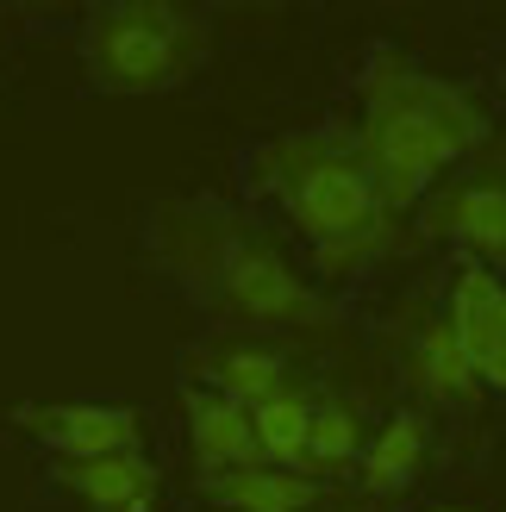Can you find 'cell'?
I'll list each match as a JSON object with an SVG mask.
<instances>
[{"instance_id": "cell-1", "label": "cell", "mask_w": 506, "mask_h": 512, "mask_svg": "<svg viewBox=\"0 0 506 512\" xmlns=\"http://www.w3.org/2000/svg\"><path fill=\"white\" fill-rule=\"evenodd\" d=\"M157 263L207 306L213 319L244 331H307L332 325V300L294 275V263L275 250L250 219H238L219 200H169L150 225Z\"/></svg>"}, {"instance_id": "cell-2", "label": "cell", "mask_w": 506, "mask_h": 512, "mask_svg": "<svg viewBox=\"0 0 506 512\" xmlns=\"http://www.w3.org/2000/svg\"><path fill=\"white\" fill-rule=\"evenodd\" d=\"M488 138L482 107L444 75H425L400 57H375L363 75V125L357 150L388 213H407L425 200L450 163H463Z\"/></svg>"}, {"instance_id": "cell-3", "label": "cell", "mask_w": 506, "mask_h": 512, "mask_svg": "<svg viewBox=\"0 0 506 512\" xmlns=\"http://www.w3.org/2000/svg\"><path fill=\"white\" fill-rule=\"evenodd\" d=\"M250 182H257L288 225L313 244L325 275H350L388 244V207L369 182V163L357 138L332 132H282L250 150Z\"/></svg>"}, {"instance_id": "cell-4", "label": "cell", "mask_w": 506, "mask_h": 512, "mask_svg": "<svg viewBox=\"0 0 506 512\" xmlns=\"http://www.w3.org/2000/svg\"><path fill=\"white\" fill-rule=\"evenodd\" d=\"M82 63L100 94H169L207 63V19L182 0H107L82 25Z\"/></svg>"}, {"instance_id": "cell-5", "label": "cell", "mask_w": 506, "mask_h": 512, "mask_svg": "<svg viewBox=\"0 0 506 512\" xmlns=\"http://www.w3.org/2000/svg\"><path fill=\"white\" fill-rule=\"evenodd\" d=\"M13 425L32 444H44L57 463H100V456L144 450V419L132 406H107V400H38L19 406Z\"/></svg>"}, {"instance_id": "cell-6", "label": "cell", "mask_w": 506, "mask_h": 512, "mask_svg": "<svg viewBox=\"0 0 506 512\" xmlns=\"http://www.w3.org/2000/svg\"><path fill=\"white\" fill-rule=\"evenodd\" d=\"M188 363L200 375V388L225 394L232 406H244V413H257L263 400H275V394L294 388L288 356L275 350V344H263L257 331H225V338H207Z\"/></svg>"}, {"instance_id": "cell-7", "label": "cell", "mask_w": 506, "mask_h": 512, "mask_svg": "<svg viewBox=\"0 0 506 512\" xmlns=\"http://www.w3.org/2000/svg\"><path fill=\"white\" fill-rule=\"evenodd\" d=\"M450 331L469 356V369L482 375V388L506 394V281L482 263H463L450 281Z\"/></svg>"}, {"instance_id": "cell-8", "label": "cell", "mask_w": 506, "mask_h": 512, "mask_svg": "<svg viewBox=\"0 0 506 512\" xmlns=\"http://www.w3.org/2000/svg\"><path fill=\"white\" fill-rule=\"evenodd\" d=\"M425 219L482 269H506V175H469V182L444 188Z\"/></svg>"}, {"instance_id": "cell-9", "label": "cell", "mask_w": 506, "mask_h": 512, "mask_svg": "<svg viewBox=\"0 0 506 512\" xmlns=\"http://www.w3.org/2000/svg\"><path fill=\"white\" fill-rule=\"evenodd\" d=\"M57 488L88 512H150L163 500V475L138 450V456H100V463H57Z\"/></svg>"}, {"instance_id": "cell-10", "label": "cell", "mask_w": 506, "mask_h": 512, "mask_svg": "<svg viewBox=\"0 0 506 512\" xmlns=\"http://www.w3.org/2000/svg\"><path fill=\"white\" fill-rule=\"evenodd\" d=\"M182 406H188V438H194L200 481L225 475V469L263 463V456H257V431H250L244 406H232V400L213 394V388H200V381H188V388H182Z\"/></svg>"}, {"instance_id": "cell-11", "label": "cell", "mask_w": 506, "mask_h": 512, "mask_svg": "<svg viewBox=\"0 0 506 512\" xmlns=\"http://www.w3.org/2000/svg\"><path fill=\"white\" fill-rule=\"evenodd\" d=\"M407 375H413V388L438 406H475V394H482V375L469 369L450 319H419L413 344H407Z\"/></svg>"}, {"instance_id": "cell-12", "label": "cell", "mask_w": 506, "mask_h": 512, "mask_svg": "<svg viewBox=\"0 0 506 512\" xmlns=\"http://www.w3.org/2000/svg\"><path fill=\"white\" fill-rule=\"evenodd\" d=\"M219 512H313L319 506V481L313 475H288V469H269V463H250V469H225L200 481Z\"/></svg>"}, {"instance_id": "cell-13", "label": "cell", "mask_w": 506, "mask_h": 512, "mask_svg": "<svg viewBox=\"0 0 506 512\" xmlns=\"http://www.w3.org/2000/svg\"><path fill=\"white\" fill-rule=\"evenodd\" d=\"M313 413H319V400L300 388L288 394H275L263 400L257 413H250V431H257V456L269 469H288V475H307V438H313Z\"/></svg>"}, {"instance_id": "cell-14", "label": "cell", "mask_w": 506, "mask_h": 512, "mask_svg": "<svg viewBox=\"0 0 506 512\" xmlns=\"http://www.w3.org/2000/svg\"><path fill=\"white\" fill-rule=\"evenodd\" d=\"M419 463H425V419L413 406H400L363 450V488L369 494H400L419 475Z\"/></svg>"}, {"instance_id": "cell-15", "label": "cell", "mask_w": 506, "mask_h": 512, "mask_svg": "<svg viewBox=\"0 0 506 512\" xmlns=\"http://www.w3.org/2000/svg\"><path fill=\"white\" fill-rule=\"evenodd\" d=\"M363 419H357V406H344V400H319V413H313V438H307V469L325 475V469H350V463H363Z\"/></svg>"}, {"instance_id": "cell-16", "label": "cell", "mask_w": 506, "mask_h": 512, "mask_svg": "<svg viewBox=\"0 0 506 512\" xmlns=\"http://www.w3.org/2000/svg\"><path fill=\"white\" fill-rule=\"evenodd\" d=\"M438 512H463V506H438Z\"/></svg>"}]
</instances>
